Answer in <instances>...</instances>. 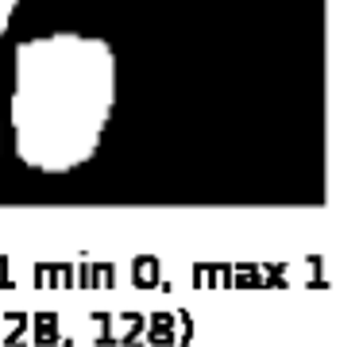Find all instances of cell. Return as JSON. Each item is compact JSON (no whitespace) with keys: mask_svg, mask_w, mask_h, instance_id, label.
I'll return each mask as SVG.
<instances>
[{"mask_svg":"<svg viewBox=\"0 0 359 347\" xmlns=\"http://www.w3.org/2000/svg\"><path fill=\"white\" fill-rule=\"evenodd\" d=\"M120 97L109 39L43 31L12 50V151L27 170L62 177L97 158Z\"/></svg>","mask_w":359,"mask_h":347,"instance_id":"6da1fadb","label":"cell"},{"mask_svg":"<svg viewBox=\"0 0 359 347\" xmlns=\"http://www.w3.org/2000/svg\"><path fill=\"white\" fill-rule=\"evenodd\" d=\"M16 8H20V0H0V39L8 35L12 20H16Z\"/></svg>","mask_w":359,"mask_h":347,"instance_id":"7a4b0ae2","label":"cell"},{"mask_svg":"<svg viewBox=\"0 0 359 347\" xmlns=\"http://www.w3.org/2000/svg\"><path fill=\"white\" fill-rule=\"evenodd\" d=\"M0 143H4V131H0Z\"/></svg>","mask_w":359,"mask_h":347,"instance_id":"3957f363","label":"cell"}]
</instances>
